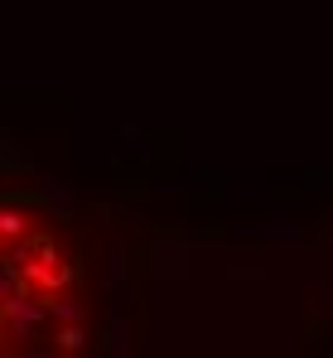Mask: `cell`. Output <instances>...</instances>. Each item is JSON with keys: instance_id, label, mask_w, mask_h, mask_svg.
Returning <instances> with one entry per match:
<instances>
[{"instance_id": "2", "label": "cell", "mask_w": 333, "mask_h": 358, "mask_svg": "<svg viewBox=\"0 0 333 358\" xmlns=\"http://www.w3.org/2000/svg\"><path fill=\"white\" fill-rule=\"evenodd\" d=\"M82 324H68V329H58V349H82Z\"/></svg>"}, {"instance_id": "1", "label": "cell", "mask_w": 333, "mask_h": 358, "mask_svg": "<svg viewBox=\"0 0 333 358\" xmlns=\"http://www.w3.org/2000/svg\"><path fill=\"white\" fill-rule=\"evenodd\" d=\"M20 238H29V213L15 208V203H0V247L20 242Z\"/></svg>"}]
</instances>
